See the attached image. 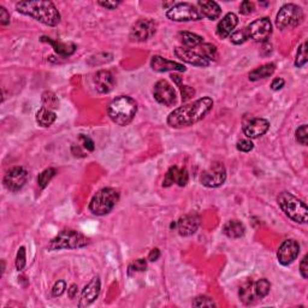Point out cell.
<instances>
[{"mask_svg":"<svg viewBox=\"0 0 308 308\" xmlns=\"http://www.w3.org/2000/svg\"><path fill=\"white\" fill-rule=\"evenodd\" d=\"M237 24H238V18L236 14L232 12L226 13L222 18V21L218 23L217 35L219 36L220 39H226V37L231 35V33L235 30Z\"/></svg>","mask_w":308,"mask_h":308,"instance_id":"44dd1931","label":"cell"},{"mask_svg":"<svg viewBox=\"0 0 308 308\" xmlns=\"http://www.w3.org/2000/svg\"><path fill=\"white\" fill-rule=\"evenodd\" d=\"M197 7L201 11L202 16L211 21L219 18L222 14V8L216 1H197Z\"/></svg>","mask_w":308,"mask_h":308,"instance_id":"603a6c76","label":"cell"},{"mask_svg":"<svg viewBox=\"0 0 308 308\" xmlns=\"http://www.w3.org/2000/svg\"><path fill=\"white\" fill-rule=\"evenodd\" d=\"M270 129V122L265 118H254L243 127V134L248 139H259Z\"/></svg>","mask_w":308,"mask_h":308,"instance_id":"e0dca14e","label":"cell"},{"mask_svg":"<svg viewBox=\"0 0 308 308\" xmlns=\"http://www.w3.org/2000/svg\"><path fill=\"white\" fill-rule=\"evenodd\" d=\"M307 259H308V257L306 255V257H304V259L301 260V264H300V272H301V276L304 278H308V264H307Z\"/></svg>","mask_w":308,"mask_h":308,"instance_id":"c3c4849f","label":"cell"},{"mask_svg":"<svg viewBox=\"0 0 308 308\" xmlns=\"http://www.w3.org/2000/svg\"><path fill=\"white\" fill-rule=\"evenodd\" d=\"M56 173L57 170L53 167H48L46 168V170H43L42 172L37 176V184H39V187L41 188V189H45L48 185V183L52 181V178L56 176Z\"/></svg>","mask_w":308,"mask_h":308,"instance_id":"f546056e","label":"cell"},{"mask_svg":"<svg viewBox=\"0 0 308 308\" xmlns=\"http://www.w3.org/2000/svg\"><path fill=\"white\" fill-rule=\"evenodd\" d=\"M200 222H201V219H200V216H197V214H185V216L181 217L176 222L177 231H178L181 236H190V235L195 234L197 229H199Z\"/></svg>","mask_w":308,"mask_h":308,"instance_id":"9a60e30c","label":"cell"},{"mask_svg":"<svg viewBox=\"0 0 308 308\" xmlns=\"http://www.w3.org/2000/svg\"><path fill=\"white\" fill-rule=\"evenodd\" d=\"M270 289H271V283L266 278H261L254 284V293L255 296L259 299H264L269 295Z\"/></svg>","mask_w":308,"mask_h":308,"instance_id":"4dcf8cb0","label":"cell"},{"mask_svg":"<svg viewBox=\"0 0 308 308\" xmlns=\"http://www.w3.org/2000/svg\"><path fill=\"white\" fill-rule=\"evenodd\" d=\"M151 66L156 72L166 71H185V66L181 63L167 60L160 56H154L151 60Z\"/></svg>","mask_w":308,"mask_h":308,"instance_id":"ffe728a7","label":"cell"},{"mask_svg":"<svg viewBox=\"0 0 308 308\" xmlns=\"http://www.w3.org/2000/svg\"><path fill=\"white\" fill-rule=\"evenodd\" d=\"M100 289H101L100 280H99L98 277L93 278V280L89 282L82 290L78 307H87L89 306V305H92L93 302L97 300L99 294H100Z\"/></svg>","mask_w":308,"mask_h":308,"instance_id":"ac0fdd59","label":"cell"},{"mask_svg":"<svg viewBox=\"0 0 308 308\" xmlns=\"http://www.w3.org/2000/svg\"><path fill=\"white\" fill-rule=\"evenodd\" d=\"M281 210L287 217L299 224H305L308 219V208L306 202L293 195L289 191H282L277 197Z\"/></svg>","mask_w":308,"mask_h":308,"instance_id":"277c9868","label":"cell"},{"mask_svg":"<svg viewBox=\"0 0 308 308\" xmlns=\"http://www.w3.org/2000/svg\"><path fill=\"white\" fill-rule=\"evenodd\" d=\"M116 84L115 76L111 71L100 70L94 76V86L97 91L101 94H107L113 89Z\"/></svg>","mask_w":308,"mask_h":308,"instance_id":"d6986e66","label":"cell"},{"mask_svg":"<svg viewBox=\"0 0 308 308\" xmlns=\"http://www.w3.org/2000/svg\"><path fill=\"white\" fill-rule=\"evenodd\" d=\"M119 201L118 190L113 188H103L93 196L89 202V210L95 216L109 214Z\"/></svg>","mask_w":308,"mask_h":308,"instance_id":"5b68a950","label":"cell"},{"mask_svg":"<svg viewBox=\"0 0 308 308\" xmlns=\"http://www.w3.org/2000/svg\"><path fill=\"white\" fill-rule=\"evenodd\" d=\"M29 173L24 167L22 166H14L8 170L6 175L4 177V187L7 190L16 191L21 190L23 187L25 185V183L28 182Z\"/></svg>","mask_w":308,"mask_h":308,"instance_id":"8fae6325","label":"cell"},{"mask_svg":"<svg viewBox=\"0 0 308 308\" xmlns=\"http://www.w3.org/2000/svg\"><path fill=\"white\" fill-rule=\"evenodd\" d=\"M226 179V170L225 166L222 164V162H213L211 164V166L202 172L201 178H200V182H201L202 185L207 188H218L220 185L224 184Z\"/></svg>","mask_w":308,"mask_h":308,"instance_id":"9c48e42d","label":"cell"},{"mask_svg":"<svg viewBox=\"0 0 308 308\" xmlns=\"http://www.w3.org/2000/svg\"><path fill=\"white\" fill-rule=\"evenodd\" d=\"M89 243V238L75 230H63L49 242V251L83 248Z\"/></svg>","mask_w":308,"mask_h":308,"instance_id":"8992f818","label":"cell"},{"mask_svg":"<svg viewBox=\"0 0 308 308\" xmlns=\"http://www.w3.org/2000/svg\"><path fill=\"white\" fill-rule=\"evenodd\" d=\"M0 23L2 25H7L10 23V13L5 7L0 6Z\"/></svg>","mask_w":308,"mask_h":308,"instance_id":"bcb514c9","label":"cell"},{"mask_svg":"<svg viewBox=\"0 0 308 308\" xmlns=\"http://www.w3.org/2000/svg\"><path fill=\"white\" fill-rule=\"evenodd\" d=\"M77 293H78L77 284H72V286L70 287V289H68V295H69V298H70V299L76 298Z\"/></svg>","mask_w":308,"mask_h":308,"instance_id":"816d5d0a","label":"cell"},{"mask_svg":"<svg viewBox=\"0 0 308 308\" xmlns=\"http://www.w3.org/2000/svg\"><path fill=\"white\" fill-rule=\"evenodd\" d=\"M156 31V23L151 18H142L139 19L135 24L133 25L132 31H130V39L133 41L144 42L151 39Z\"/></svg>","mask_w":308,"mask_h":308,"instance_id":"7c38bea8","label":"cell"},{"mask_svg":"<svg viewBox=\"0 0 308 308\" xmlns=\"http://www.w3.org/2000/svg\"><path fill=\"white\" fill-rule=\"evenodd\" d=\"M80 139L82 140L83 146L87 151H89V152H93V151L95 150L94 141H93L91 138H88V136H86V135H80Z\"/></svg>","mask_w":308,"mask_h":308,"instance_id":"f6af8a7d","label":"cell"},{"mask_svg":"<svg viewBox=\"0 0 308 308\" xmlns=\"http://www.w3.org/2000/svg\"><path fill=\"white\" fill-rule=\"evenodd\" d=\"M25 264H27V255H25V248L24 247H21L17 252V257H16V269L18 271H22L24 269Z\"/></svg>","mask_w":308,"mask_h":308,"instance_id":"74e56055","label":"cell"},{"mask_svg":"<svg viewBox=\"0 0 308 308\" xmlns=\"http://www.w3.org/2000/svg\"><path fill=\"white\" fill-rule=\"evenodd\" d=\"M248 39L249 37H248V34H247L246 29L234 31V33L230 35L231 42L235 43V45H242V43H245Z\"/></svg>","mask_w":308,"mask_h":308,"instance_id":"e575fe53","label":"cell"},{"mask_svg":"<svg viewBox=\"0 0 308 308\" xmlns=\"http://www.w3.org/2000/svg\"><path fill=\"white\" fill-rule=\"evenodd\" d=\"M136 112H138V104L133 98L127 97V95H121V97L113 99L107 109V113L111 121L121 127H126L132 123Z\"/></svg>","mask_w":308,"mask_h":308,"instance_id":"3957f363","label":"cell"},{"mask_svg":"<svg viewBox=\"0 0 308 308\" xmlns=\"http://www.w3.org/2000/svg\"><path fill=\"white\" fill-rule=\"evenodd\" d=\"M179 88H181L183 103H187L188 100H190V99L195 95V89L191 88L189 86H183L182 84V86H179Z\"/></svg>","mask_w":308,"mask_h":308,"instance_id":"ab89813d","label":"cell"},{"mask_svg":"<svg viewBox=\"0 0 308 308\" xmlns=\"http://www.w3.org/2000/svg\"><path fill=\"white\" fill-rule=\"evenodd\" d=\"M305 13L300 6L295 4H286L281 7L276 17V25L280 29H293L304 22Z\"/></svg>","mask_w":308,"mask_h":308,"instance_id":"52a82bcc","label":"cell"},{"mask_svg":"<svg viewBox=\"0 0 308 308\" xmlns=\"http://www.w3.org/2000/svg\"><path fill=\"white\" fill-rule=\"evenodd\" d=\"M307 64V42H304L298 49V54H296L295 65L298 68H302Z\"/></svg>","mask_w":308,"mask_h":308,"instance_id":"836d02e7","label":"cell"},{"mask_svg":"<svg viewBox=\"0 0 308 308\" xmlns=\"http://www.w3.org/2000/svg\"><path fill=\"white\" fill-rule=\"evenodd\" d=\"M236 148L240 151V152L248 153V152H251L253 148H254V145H253V142L251 140H241L237 142Z\"/></svg>","mask_w":308,"mask_h":308,"instance_id":"7bdbcfd3","label":"cell"},{"mask_svg":"<svg viewBox=\"0 0 308 308\" xmlns=\"http://www.w3.org/2000/svg\"><path fill=\"white\" fill-rule=\"evenodd\" d=\"M276 70V64L273 63H267L265 65H261L259 68L254 69V70L251 71L249 74V80L255 82V81L264 80V78L270 77Z\"/></svg>","mask_w":308,"mask_h":308,"instance_id":"d4e9b609","label":"cell"},{"mask_svg":"<svg viewBox=\"0 0 308 308\" xmlns=\"http://www.w3.org/2000/svg\"><path fill=\"white\" fill-rule=\"evenodd\" d=\"M296 140H298L299 144L304 145V146H307L308 144L307 124H302L301 127H299L298 129H296Z\"/></svg>","mask_w":308,"mask_h":308,"instance_id":"8d00e7d4","label":"cell"},{"mask_svg":"<svg viewBox=\"0 0 308 308\" xmlns=\"http://www.w3.org/2000/svg\"><path fill=\"white\" fill-rule=\"evenodd\" d=\"M153 97L159 104L165 106H173L177 101L175 89L165 80L158 81V82L154 84Z\"/></svg>","mask_w":308,"mask_h":308,"instance_id":"4fadbf2b","label":"cell"},{"mask_svg":"<svg viewBox=\"0 0 308 308\" xmlns=\"http://www.w3.org/2000/svg\"><path fill=\"white\" fill-rule=\"evenodd\" d=\"M300 254V245L295 240H286L280 246L277 252L278 263L283 266H288L296 260Z\"/></svg>","mask_w":308,"mask_h":308,"instance_id":"5bb4252c","label":"cell"},{"mask_svg":"<svg viewBox=\"0 0 308 308\" xmlns=\"http://www.w3.org/2000/svg\"><path fill=\"white\" fill-rule=\"evenodd\" d=\"M42 104L43 107L49 110H54L58 109L59 106V101H58V98L56 97V94L52 92H45L42 94Z\"/></svg>","mask_w":308,"mask_h":308,"instance_id":"1f68e13d","label":"cell"},{"mask_svg":"<svg viewBox=\"0 0 308 308\" xmlns=\"http://www.w3.org/2000/svg\"><path fill=\"white\" fill-rule=\"evenodd\" d=\"M160 258V251L158 248H154L150 252V255H148V260L150 261H156Z\"/></svg>","mask_w":308,"mask_h":308,"instance_id":"f907efd6","label":"cell"},{"mask_svg":"<svg viewBox=\"0 0 308 308\" xmlns=\"http://www.w3.org/2000/svg\"><path fill=\"white\" fill-rule=\"evenodd\" d=\"M240 298L245 304H252L255 298L254 284H253L252 282H246V283L240 288Z\"/></svg>","mask_w":308,"mask_h":308,"instance_id":"f1b7e54d","label":"cell"},{"mask_svg":"<svg viewBox=\"0 0 308 308\" xmlns=\"http://www.w3.org/2000/svg\"><path fill=\"white\" fill-rule=\"evenodd\" d=\"M179 40H181L183 47L191 49L194 47H199L203 42L202 36L194 33H189V31H181V33H179Z\"/></svg>","mask_w":308,"mask_h":308,"instance_id":"484cf974","label":"cell"},{"mask_svg":"<svg viewBox=\"0 0 308 308\" xmlns=\"http://www.w3.org/2000/svg\"><path fill=\"white\" fill-rule=\"evenodd\" d=\"M175 54L177 58H179V59L183 60L184 63H188L194 66L206 68V66H208L211 64L207 59H205V58H203L199 52L194 51V49H191V48L176 47Z\"/></svg>","mask_w":308,"mask_h":308,"instance_id":"2e32d148","label":"cell"},{"mask_svg":"<svg viewBox=\"0 0 308 308\" xmlns=\"http://www.w3.org/2000/svg\"><path fill=\"white\" fill-rule=\"evenodd\" d=\"M179 168L177 166H172L167 170L166 175H165L164 181H162V187L168 188L177 182V176H178Z\"/></svg>","mask_w":308,"mask_h":308,"instance_id":"d6a6232c","label":"cell"},{"mask_svg":"<svg viewBox=\"0 0 308 308\" xmlns=\"http://www.w3.org/2000/svg\"><path fill=\"white\" fill-rule=\"evenodd\" d=\"M255 10V5L254 2L252 1H243L240 6V12L242 14H251L253 13V11Z\"/></svg>","mask_w":308,"mask_h":308,"instance_id":"ee69618b","label":"cell"},{"mask_svg":"<svg viewBox=\"0 0 308 308\" xmlns=\"http://www.w3.org/2000/svg\"><path fill=\"white\" fill-rule=\"evenodd\" d=\"M41 41L49 43V45L53 47L54 51H56V53H58L62 57H70L75 53V51H76V45L71 42L54 41V40H52L51 37H46V36L41 37Z\"/></svg>","mask_w":308,"mask_h":308,"instance_id":"7402d4cb","label":"cell"},{"mask_svg":"<svg viewBox=\"0 0 308 308\" xmlns=\"http://www.w3.org/2000/svg\"><path fill=\"white\" fill-rule=\"evenodd\" d=\"M284 84H286V81H284L283 78H281V77L275 78V80H273L272 83H271L272 91H280V89L283 88Z\"/></svg>","mask_w":308,"mask_h":308,"instance_id":"7dc6e473","label":"cell"},{"mask_svg":"<svg viewBox=\"0 0 308 308\" xmlns=\"http://www.w3.org/2000/svg\"><path fill=\"white\" fill-rule=\"evenodd\" d=\"M194 307H216V302L212 300L208 296H197L193 300Z\"/></svg>","mask_w":308,"mask_h":308,"instance_id":"d590c367","label":"cell"},{"mask_svg":"<svg viewBox=\"0 0 308 308\" xmlns=\"http://www.w3.org/2000/svg\"><path fill=\"white\" fill-rule=\"evenodd\" d=\"M66 289V283L64 281H58L56 284H54L53 288H52V295L56 296H62L64 293H65Z\"/></svg>","mask_w":308,"mask_h":308,"instance_id":"b9f144b4","label":"cell"},{"mask_svg":"<svg viewBox=\"0 0 308 308\" xmlns=\"http://www.w3.org/2000/svg\"><path fill=\"white\" fill-rule=\"evenodd\" d=\"M119 4H121L119 1H99V5L107 8V10H115Z\"/></svg>","mask_w":308,"mask_h":308,"instance_id":"681fc988","label":"cell"},{"mask_svg":"<svg viewBox=\"0 0 308 308\" xmlns=\"http://www.w3.org/2000/svg\"><path fill=\"white\" fill-rule=\"evenodd\" d=\"M188 181H189V175H188V171L185 168H179L178 176H177V182L176 184L179 187H184L187 185Z\"/></svg>","mask_w":308,"mask_h":308,"instance_id":"60d3db41","label":"cell"},{"mask_svg":"<svg viewBox=\"0 0 308 308\" xmlns=\"http://www.w3.org/2000/svg\"><path fill=\"white\" fill-rule=\"evenodd\" d=\"M213 109V100L210 97L197 99L191 104L173 110L168 115L167 124L173 129L191 127L202 121Z\"/></svg>","mask_w":308,"mask_h":308,"instance_id":"6da1fadb","label":"cell"},{"mask_svg":"<svg viewBox=\"0 0 308 308\" xmlns=\"http://www.w3.org/2000/svg\"><path fill=\"white\" fill-rule=\"evenodd\" d=\"M171 78H172V81L175 82L176 86H178V87L182 86V77L181 76H178L177 74H172V75H171Z\"/></svg>","mask_w":308,"mask_h":308,"instance_id":"f5cc1de1","label":"cell"},{"mask_svg":"<svg viewBox=\"0 0 308 308\" xmlns=\"http://www.w3.org/2000/svg\"><path fill=\"white\" fill-rule=\"evenodd\" d=\"M16 10L49 27L60 22L59 11L52 1H19L16 4Z\"/></svg>","mask_w":308,"mask_h":308,"instance_id":"7a4b0ae2","label":"cell"},{"mask_svg":"<svg viewBox=\"0 0 308 308\" xmlns=\"http://www.w3.org/2000/svg\"><path fill=\"white\" fill-rule=\"evenodd\" d=\"M146 269H147V261L145 259H138V260L133 261V263L129 265L130 273L146 271Z\"/></svg>","mask_w":308,"mask_h":308,"instance_id":"f35d334b","label":"cell"},{"mask_svg":"<svg viewBox=\"0 0 308 308\" xmlns=\"http://www.w3.org/2000/svg\"><path fill=\"white\" fill-rule=\"evenodd\" d=\"M166 17L173 22H196L203 18L199 7L190 2H177L167 10Z\"/></svg>","mask_w":308,"mask_h":308,"instance_id":"ba28073f","label":"cell"},{"mask_svg":"<svg viewBox=\"0 0 308 308\" xmlns=\"http://www.w3.org/2000/svg\"><path fill=\"white\" fill-rule=\"evenodd\" d=\"M249 39L257 42H267L272 34V24L267 17L255 19L246 28Z\"/></svg>","mask_w":308,"mask_h":308,"instance_id":"30bf717a","label":"cell"},{"mask_svg":"<svg viewBox=\"0 0 308 308\" xmlns=\"http://www.w3.org/2000/svg\"><path fill=\"white\" fill-rule=\"evenodd\" d=\"M57 116L52 110L46 109V107H41L39 111L36 112V122L39 126H41L43 128L51 127L52 124L56 122Z\"/></svg>","mask_w":308,"mask_h":308,"instance_id":"4316f807","label":"cell"},{"mask_svg":"<svg viewBox=\"0 0 308 308\" xmlns=\"http://www.w3.org/2000/svg\"><path fill=\"white\" fill-rule=\"evenodd\" d=\"M197 48H199V51L197 52H199V53L201 54L205 59H207L210 63L217 59V57H218L217 47L214 45H212V43L202 42Z\"/></svg>","mask_w":308,"mask_h":308,"instance_id":"83f0119b","label":"cell"},{"mask_svg":"<svg viewBox=\"0 0 308 308\" xmlns=\"http://www.w3.org/2000/svg\"><path fill=\"white\" fill-rule=\"evenodd\" d=\"M223 232L229 238H240L245 235L246 228L240 220H229L223 226Z\"/></svg>","mask_w":308,"mask_h":308,"instance_id":"cb8c5ba5","label":"cell"}]
</instances>
